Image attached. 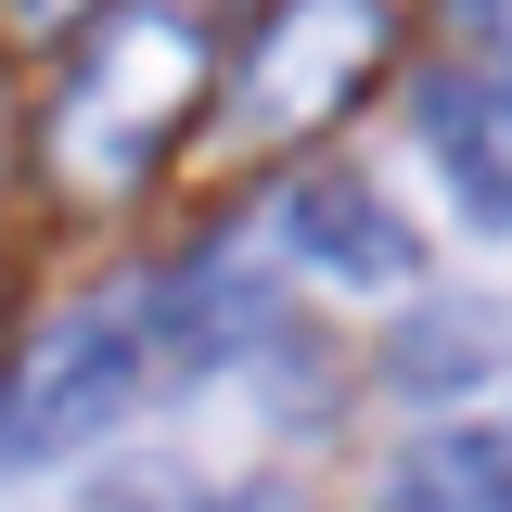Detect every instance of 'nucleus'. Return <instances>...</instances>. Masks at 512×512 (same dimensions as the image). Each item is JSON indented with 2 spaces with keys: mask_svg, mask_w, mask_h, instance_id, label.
<instances>
[{
  "mask_svg": "<svg viewBox=\"0 0 512 512\" xmlns=\"http://www.w3.org/2000/svg\"><path fill=\"white\" fill-rule=\"evenodd\" d=\"M423 154L448 167L461 218L512 244V77H423Z\"/></svg>",
  "mask_w": 512,
  "mask_h": 512,
  "instance_id": "nucleus-5",
  "label": "nucleus"
},
{
  "mask_svg": "<svg viewBox=\"0 0 512 512\" xmlns=\"http://www.w3.org/2000/svg\"><path fill=\"white\" fill-rule=\"evenodd\" d=\"M90 512H192L180 474H116V487H90Z\"/></svg>",
  "mask_w": 512,
  "mask_h": 512,
  "instance_id": "nucleus-9",
  "label": "nucleus"
},
{
  "mask_svg": "<svg viewBox=\"0 0 512 512\" xmlns=\"http://www.w3.org/2000/svg\"><path fill=\"white\" fill-rule=\"evenodd\" d=\"M384 39H397L384 0H282L256 26V52H244V103H231L244 141H308V128H333L359 103V77L384 64Z\"/></svg>",
  "mask_w": 512,
  "mask_h": 512,
  "instance_id": "nucleus-3",
  "label": "nucleus"
},
{
  "mask_svg": "<svg viewBox=\"0 0 512 512\" xmlns=\"http://www.w3.org/2000/svg\"><path fill=\"white\" fill-rule=\"evenodd\" d=\"M192 103H205V26L192 13H116L90 52H77V77H64L52 128H39V167H52L64 205H128V192L154 180V154L192 128Z\"/></svg>",
  "mask_w": 512,
  "mask_h": 512,
  "instance_id": "nucleus-1",
  "label": "nucleus"
},
{
  "mask_svg": "<svg viewBox=\"0 0 512 512\" xmlns=\"http://www.w3.org/2000/svg\"><path fill=\"white\" fill-rule=\"evenodd\" d=\"M372 512H512V436H487V423L410 436L397 461H384Z\"/></svg>",
  "mask_w": 512,
  "mask_h": 512,
  "instance_id": "nucleus-6",
  "label": "nucleus"
},
{
  "mask_svg": "<svg viewBox=\"0 0 512 512\" xmlns=\"http://www.w3.org/2000/svg\"><path fill=\"white\" fill-rule=\"evenodd\" d=\"M282 244L308 269H333V282H359V295H410L423 282V231L372 180H295L282 192Z\"/></svg>",
  "mask_w": 512,
  "mask_h": 512,
  "instance_id": "nucleus-4",
  "label": "nucleus"
},
{
  "mask_svg": "<svg viewBox=\"0 0 512 512\" xmlns=\"http://www.w3.org/2000/svg\"><path fill=\"white\" fill-rule=\"evenodd\" d=\"M461 13V39L487 52V77H512V0H448Z\"/></svg>",
  "mask_w": 512,
  "mask_h": 512,
  "instance_id": "nucleus-8",
  "label": "nucleus"
},
{
  "mask_svg": "<svg viewBox=\"0 0 512 512\" xmlns=\"http://www.w3.org/2000/svg\"><path fill=\"white\" fill-rule=\"evenodd\" d=\"M90 13H103V0H0L13 39H64V26H90Z\"/></svg>",
  "mask_w": 512,
  "mask_h": 512,
  "instance_id": "nucleus-10",
  "label": "nucleus"
},
{
  "mask_svg": "<svg viewBox=\"0 0 512 512\" xmlns=\"http://www.w3.org/2000/svg\"><path fill=\"white\" fill-rule=\"evenodd\" d=\"M154 359H167V295H90V308H64L13 359V384H0V474H39L64 448H90L141 397Z\"/></svg>",
  "mask_w": 512,
  "mask_h": 512,
  "instance_id": "nucleus-2",
  "label": "nucleus"
},
{
  "mask_svg": "<svg viewBox=\"0 0 512 512\" xmlns=\"http://www.w3.org/2000/svg\"><path fill=\"white\" fill-rule=\"evenodd\" d=\"M218 512H295V500H282V487H244V500H218Z\"/></svg>",
  "mask_w": 512,
  "mask_h": 512,
  "instance_id": "nucleus-11",
  "label": "nucleus"
},
{
  "mask_svg": "<svg viewBox=\"0 0 512 512\" xmlns=\"http://www.w3.org/2000/svg\"><path fill=\"white\" fill-rule=\"evenodd\" d=\"M487 359H500V333H487V320H410V333H397V384H423V397L474 384Z\"/></svg>",
  "mask_w": 512,
  "mask_h": 512,
  "instance_id": "nucleus-7",
  "label": "nucleus"
}]
</instances>
